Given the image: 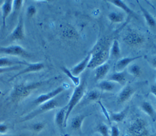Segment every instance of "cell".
Instances as JSON below:
<instances>
[{
	"label": "cell",
	"instance_id": "obj_22",
	"mask_svg": "<svg viewBox=\"0 0 156 136\" xmlns=\"http://www.w3.org/2000/svg\"><path fill=\"white\" fill-rule=\"evenodd\" d=\"M107 80L114 82L118 84L123 85L126 81V73L122 72H115L108 76Z\"/></svg>",
	"mask_w": 156,
	"mask_h": 136
},
{
	"label": "cell",
	"instance_id": "obj_33",
	"mask_svg": "<svg viewBox=\"0 0 156 136\" xmlns=\"http://www.w3.org/2000/svg\"><path fill=\"white\" fill-rule=\"evenodd\" d=\"M24 2V1L22 0H16L13 1V12L15 13H18L23 6V4Z\"/></svg>",
	"mask_w": 156,
	"mask_h": 136
},
{
	"label": "cell",
	"instance_id": "obj_6",
	"mask_svg": "<svg viewBox=\"0 0 156 136\" xmlns=\"http://www.w3.org/2000/svg\"><path fill=\"white\" fill-rule=\"evenodd\" d=\"M109 51L110 49L108 48V46H107L97 53L90 54L91 57L87 68L95 69L98 66L106 63L107 60L110 57Z\"/></svg>",
	"mask_w": 156,
	"mask_h": 136
},
{
	"label": "cell",
	"instance_id": "obj_18",
	"mask_svg": "<svg viewBox=\"0 0 156 136\" xmlns=\"http://www.w3.org/2000/svg\"><path fill=\"white\" fill-rule=\"evenodd\" d=\"M86 115L83 114L78 115L74 116L70 122V127L73 131H77L81 134L82 131V126L83 122V120L86 118Z\"/></svg>",
	"mask_w": 156,
	"mask_h": 136
},
{
	"label": "cell",
	"instance_id": "obj_39",
	"mask_svg": "<svg viewBox=\"0 0 156 136\" xmlns=\"http://www.w3.org/2000/svg\"><path fill=\"white\" fill-rule=\"evenodd\" d=\"M150 93L155 96L156 98V84L151 85L150 88Z\"/></svg>",
	"mask_w": 156,
	"mask_h": 136
},
{
	"label": "cell",
	"instance_id": "obj_14",
	"mask_svg": "<svg viewBox=\"0 0 156 136\" xmlns=\"http://www.w3.org/2000/svg\"><path fill=\"white\" fill-rule=\"evenodd\" d=\"M90 57H91V55L90 54H88L79 63H77L76 65L74 66L70 70V71L71 72V73L76 76H78L80 74H81L85 70V69L86 68H87Z\"/></svg>",
	"mask_w": 156,
	"mask_h": 136
},
{
	"label": "cell",
	"instance_id": "obj_30",
	"mask_svg": "<svg viewBox=\"0 0 156 136\" xmlns=\"http://www.w3.org/2000/svg\"><path fill=\"white\" fill-rule=\"evenodd\" d=\"M101 96V93L96 90H92L88 91L85 97L88 101H96Z\"/></svg>",
	"mask_w": 156,
	"mask_h": 136
},
{
	"label": "cell",
	"instance_id": "obj_29",
	"mask_svg": "<svg viewBox=\"0 0 156 136\" xmlns=\"http://www.w3.org/2000/svg\"><path fill=\"white\" fill-rule=\"evenodd\" d=\"M127 72L134 77H138L141 74V67L137 64H132L127 67Z\"/></svg>",
	"mask_w": 156,
	"mask_h": 136
},
{
	"label": "cell",
	"instance_id": "obj_5",
	"mask_svg": "<svg viewBox=\"0 0 156 136\" xmlns=\"http://www.w3.org/2000/svg\"><path fill=\"white\" fill-rule=\"evenodd\" d=\"M123 41L129 46L132 48L139 47L145 41L144 36L135 30H129L124 35Z\"/></svg>",
	"mask_w": 156,
	"mask_h": 136
},
{
	"label": "cell",
	"instance_id": "obj_2",
	"mask_svg": "<svg viewBox=\"0 0 156 136\" xmlns=\"http://www.w3.org/2000/svg\"><path fill=\"white\" fill-rule=\"evenodd\" d=\"M62 93L57 95L55 98L49 100L48 101H46L38 106V107L35 109L33 110L30 113L24 116L21 119V121L30 120L39 115L54 110L57 107H60L63 105V102L65 101V98L67 96L65 95H61Z\"/></svg>",
	"mask_w": 156,
	"mask_h": 136
},
{
	"label": "cell",
	"instance_id": "obj_20",
	"mask_svg": "<svg viewBox=\"0 0 156 136\" xmlns=\"http://www.w3.org/2000/svg\"><path fill=\"white\" fill-rule=\"evenodd\" d=\"M141 110L146 113L151 119L155 121L156 120V111L153 106L149 101H143L140 106Z\"/></svg>",
	"mask_w": 156,
	"mask_h": 136
},
{
	"label": "cell",
	"instance_id": "obj_11",
	"mask_svg": "<svg viewBox=\"0 0 156 136\" xmlns=\"http://www.w3.org/2000/svg\"><path fill=\"white\" fill-rule=\"evenodd\" d=\"M141 57V56H136V57H124L119 59L115 66V72H122L124 70L127 68L131 63H132L135 60Z\"/></svg>",
	"mask_w": 156,
	"mask_h": 136
},
{
	"label": "cell",
	"instance_id": "obj_40",
	"mask_svg": "<svg viewBox=\"0 0 156 136\" xmlns=\"http://www.w3.org/2000/svg\"><path fill=\"white\" fill-rule=\"evenodd\" d=\"M151 63L152 64V66L156 69V56H154L152 59L151 60Z\"/></svg>",
	"mask_w": 156,
	"mask_h": 136
},
{
	"label": "cell",
	"instance_id": "obj_27",
	"mask_svg": "<svg viewBox=\"0 0 156 136\" xmlns=\"http://www.w3.org/2000/svg\"><path fill=\"white\" fill-rule=\"evenodd\" d=\"M110 52V57L112 58H118L121 55V49L119 41L117 40H114L112 42Z\"/></svg>",
	"mask_w": 156,
	"mask_h": 136
},
{
	"label": "cell",
	"instance_id": "obj_21",
	"mask_svg": "<svg viewBox=\"0 0 156 136\" xmlns=\"http://www.w3.org/2000/svg\"><path fill=\"white\" fill-rule=\"evenodd\" d=\"M118 84L108 81V80H102L100 82L98 83V87L101 90L104 91H113L115 90V88L116 87Z\"/></svg>",
	"mask_w": 156,
	"mask_h": 136
},
{
	"label": "cell",
	"instance_id": "obj_12",
	"mask_svg": "<svg viewBox=\"0 0 156 136\" xmlns=\"http://www.w3.org/2000/svg\"><path fill=\"white\" fill-rule=\"evenodd\" d=\"M44 68V65L43 63H29L28 65H27V66L26 68H24V69H23L21 71H20L18 73H17L16 74L14 75L10 79V81H12L13 79H14L15 78H16V77L26 74V73H31V72H37V71H39L41 70H43Z\"/></svg>",
	"mask_w": 156,
	"mask_h": 136
},
{
	"label": "cell",
	"instance_id": "obj_28",
	"mask_svg": "<svg viewBox=\"0 0 156 136\" xmlns=\"http://www.w3.org/2000/svg\"><path fill=\"white\" fill-rule=\"evenodd\" d=\"M62 70L63 71V72L71 79V81H72V82L73 83V84L75 85V87H77L80 84V79L78 76H76L74 75H73L71 72L70 71V70H68L67 68L65 67V66H62L61 67Z\"/></svg>",
	"mask_w": 156,
	"mask_h": 136
},
{
	"label": "cell",
	"instance_id": "obj_36",
	"mask_svg": "<svg viewBox=\"0 0 156 136\" xmlns=\"http://www.w3.org/2000/svg\"><path fill=\"white\" fill-rule=\"evenodd\" d=\"M110 136H119L120 131L117 125H113L110 127Z\"/></svg>",
	"mask_w": 156,
	"mask_h": 136
},
{
	"label": "cell",
	"instance_id": "obj_19",
	"mask_svg": "<svg viewBox=\"0 0 156 136\" xmlns=\"http://www.w3.org/2000/svg\"><path fill=\"white\" fill-rule=\"evenodd\" d=\"M66 111V106H65L62 107L59 110H58L55 115V118H54L55 123L57 125V126L61 130L63 129V127H64Z\"/></svg>",
	"mask_w": 156,
	"mask_h": 136
},
{
	"label": "cell",
	"instance_id": "obj_16",
	"mask_svg": "<svg viewBox=\"0 0 156 136\" xmlns=\"http://www.w3.org/2000/svg\"><path fill=\"white\" fill-rule=\"evenodd\" d=\"M61 34L64 38L69 40H76L79 38V34L76 30L69 24H66L63 26Z\"/></svg>",
	"mask_w": 156,
	"mask_h": 136
},
{
	"label": "cell",
	"instance_id": "obj_43",
	"mask_svg": "<svg viewBox=\"0 0 156 136\" xmlns=\"http://www.w3.org/2000/svg\"><path fill=\"white\" fill-rule=\"evenodd\" d=\"M65 136H73V135H65Z\"/></svg>",
	"mask_w": 156,
	"mask_h": 136
},
{
	"label": "cell",
	"instance_id": "obj_8",
	"mask_svg": "<svg viewBox=\"0 0 156 136\" xmlns=\"http://www.w3.org/2000/svg\"><path fill=\"white\" fill-rule=\"evenodd\" d=\"M64 90V87L62 86L58 87L57 88H55L54 90H52V91L46 93H43L38 96L36 99L33 101L34 104L39 106L46 101H48L49 100L55 98L57 95H60L62 93Z\"/></svg>",
	"mask_w": 156,
	"mask_h": 136
},
{
	"label": "cell",
	"instance_id": "obj_15",
	"mask_svg": "<svg viewBox=\"0 0 156 136\" xmlns=\"http://www.w3.org/2000/svg\"><path fill=\"white\" fill-rule=\"evenodd\" d=\"M110 69V66L107 62L96 68L95 74H94L95 81H102L103 79L108 74Z\"/></svg>",
	"mask_w": 156,
	"mask_h": 136
},
{
	"label": "cell",
	"instance_id": "obj_31",
	"mask_svg": "<svg viewBox=\"0 0 156 136\" xmlns=\"http://www.w3.org/2000/svg\"><path fill=\"white\" fill-rule=\"evenodd\" d=\"M96 130L98 132H99L101 135V136H109L110 135V129H109L108 126L104 123H100L98 126Z\"/></svg>",
	"mask_w": 156,
	"mask_h": 136
},
{
	"label": "cell",
	"instance_id": "obj_25",
	"mask_svg": "<svg viewBox=\"0 0 156 136\" xmlns=\"http://www.w3.org/2000/svg\"><path fill=\"white\" fill-rule=\"evenodd\" d=\"M138 6L140 7V8L143 14V16H144V18H145L147 24L151 27H155L156 26V21H155V20L152 16V15L144 7H143L140 3H138Z\"/></svg>",
	"mask_w": 156,
	"mask_h": 136
},
{
	"label": "cell",
	"instance_id": "obj_37",
	"mask_svg": "<svg viewBox=\"0 0 156 136\" xmlns=\"http://www.w3.org/2000/svg\"><path fill=\"white\" fill-rule=\"evenodd\" d=\"M8 131V126L4 123H0V135L5 134Z\"/></svg>",
	"mask_w": 156,
	"mask_h": 136
},
{
	"label": "cell",
	"instance_id": "obj_13",
	"mask_svg": "<svg viewBox=\"0 0 156 136\" xmlns=\"http://www.w3.org/2000/svg\"><path fill=\"white\" fill-rule=\"evenodd\" d=\"M13 9V1L5 0L1 5L2 10V26L4 29L6 25V19L11 13Z\"/></svg>",
	"mask_w": 156,
	"mask_h": 136
},
{
	"label": "cell",
	"instance_id": "obj_4",
	"mask_svg": "<svg viewBox=\"0 0 156 136\" xmlns=\"http://www.w3.org/2000/svg\"><path fill=\"white\" fill-rule=\"evenodd\" d=\"M85 91H86V83L85 81H82L79 86L75 87L67 104L66 105V115H65L64 127L66 126L68 118L72 110L77 106V104L80 101L82 98L83 97L85 93Z\"/></svg>",
	"mask_w": 156,
	"mask_h": 136
},
{
	"label": "cell",
	"instance_id": "obj_34",
	"mask_svg": "<svg viewBox=\"0 0 156 136\" xmlns=\"http://www.w3.org/2000/svg\"><path fill=\"white\" fill-rule=\"evenodd\" d=\"M21 67V65H16V66H9V67H0V74L5 73L9 71L20 70Z\"/></svg>",
	"mask_w": 156,
	"mask_h": 136
},
{
	"label": "cell",
	"instance_id": "obj_42",
	"mask_svg": "<svg viewBox=\"0 0 156 136\" xmlns=\"http://www.w3.org/2000/svg\"><path fill=\"white\" fill-rule=\"evenodd\" d=\"M3 1H0V7H1V5H2V3H3Z\"/></svg>",
	"mask_w": 156,
	"mask_h": 136
},
{
	"label": "cell",
	"instance_id": "obj_3",
	"mask_svg": "<svg viewBox=\"0 0 156 136\" xmlns=\"http://www.w3.org/2000/svg\"><path fill=\"white\" fill-rule=\"evenodd\" d=\"M127 132L129 136H152L147 122L141 116H135L130 121Z\"/></svg>",
	"mask_w": 156,
	"mask_h": 136
},
{
	"label": "cell",
	"instance_id": "obj_7",
	"mask_svg": "<svg viewBox=\"0 0 156 136\" xmlns=\"http://www.w3.org/2000/svg\"><path fill=\"white\" fill-rule=\"evenodd\" d=\"M0 53L10 55H15L20 57H30L29 52L22 46L20 45H10L7 46H0Z\"/></svg>",
	"mask_w": 156,
	"mask_h": 136
},
{
	"label": "cell",
	"instance_id": "obj_38",
	"mask_svg": "<svg viewBox=\"0 0 156 136\" xmlns=\"http://www.w3.org/2000/svg\"><path fill=\"white\" fill-rule=\"evenodd\" d=\"M98 102L99 104L100 105V106H101V109H102V110L103 111V113H104V114L105 115V116H106L107 119L108 121H110V116H109V113H108V112H107V110H106V109L104 107L103 104L101 102V101H98Z\"/></svg>",
	"mask_w": 156,
	"mask_h": 136
},
{
	"label": "cell",
	"instance_id": "obj_32",
	"mask_svg": "<svg viewBox=\"0 0 156 136\" xmlns=\"http://www.w3.org/2000/svg\"><path fill=\"white\" fill-rule=\"evenodd\" d=\"M45 127V123L44 122H37L31 126V129L35 132H40Z\"/></svg>",
	"mask_w": 156,
	"mask_h": 136
},
{
	"label": "cell",
	"instance_id": "obj_26",
	"mask_svg": "<svg viewBox=\"0 0 156 136\" xmlns=\"http://www.w3.org/2000/svg\"><path fill=\"white\" fill-rule=\"evenodd\" d=\"M108 20L113 23H119L124 20L125 15L123 12H112L108 15Z\"/></svg>",
	"mask_w": 156,
	"mask_h": 136
},
{
	"label": "cell",
	"instance_id": "obj_41",
	"mask_svg": "<svg viewBox=\"0 0 156 136\" xmlns=\"http://www.w3.org/2000/svg\"><path fill=\"white\" fill-rule=\"evenodd\" d=\"M0 136H18V135H9V134H2L0 135Z\"/></svg>",
	"mask_w": 156,
	"mask_h": 136
},
{
	"label": "cell",
	"instance_id": "obj_24",
	"mask_svg": "<svg viewBox=\"0 0 156 136\" xmlns=\"http://www.w3.org/2000/svg\"><path fill=\"white\" fill-rule=\"evenodd\" d=\"M108 2L112 3L114 5L116 6L117 7L122 9L127 14H129L132 16H135V13L124 1L121 0H112V1H109Z\"/></svg>",
	"mask_w": 156,
	"mask_h": 136
},
{
	"label": "cell",
	"instance_id": "obj_1",
	"mask_svg": "<svg viewBox=\"0 0 156 136\" xmlns=\"http://www.w3.org/2000/svg\"><path fill=\"white\" fill-rule=\"evenodd\" d=\"M49 81L50 80L40 81L16 85L13 87L10 92V99L14 103H18L27 98L33 92V91Z\"/></svg>",
	"mask_w": 156,
	"mask_h": 136
},
{
	"label": "cell",
	"instance_id": "obj_17",
	"mask_svg": "<svg viewBox=\"0 0 156 136\" xmlns=\"http://www.w3.org/2000/svg\"><path fill=\"white\" fill-rule=\"evenodd\" d=\"M29 63L24 61L15 60L7 57H0V67H9L16 65H28Z\"/></svg>",
	"mask_w": 156,
	"mask_h": 136
},
{
	"label": "cell",
	"instance_id": "obj_23",
	"mask_svg": "<svg viewBox=\"0 0 156 136\" xmlns=\"http://www.w3.org/2000/svg\"><path fill=\"white\" fill-rule=\"evenodd\" d=\"M129 110V106L126 107L122 110L119 112H111L109 114L110 121H112L116 123L121 122L125 118L127 113Z\"/></svg>",
	"mask_w": 156,
	"mask_h": 136
},
{
	"label": "cell",
	"instance_id": "obj_35",
	"mask_svg": "<svg viewBox=\"0 0 156 136\" xmlns=\"http://www.w3.org/2000/svg\"><path fill=\"white\" fill-rule=\"evenodd\" d=\"M36 13H37V9L34 5H30L27 7L26 10V15L28 18L33 17L36 14Z\"/></svg>",
	"mask_w": 156,
	"mask_h": 136
},
{
	"label": "cell",
	"instance_id": "obj_9",
	"mask_svg": "<svg viewBox=\"0 0 156 136\" xmlns=\"http://www.w3.org/2000/svg\"><path fill=\"white\" fill-rule=\"evenodd\" d=\"M24 26L23 15L19 16L18 23L10 35L12 40H22L24 38Z\"/></svg>",
	"mask_w": 156,
	"mask_h": 136
},
{
	"label": "cell",
	"instance_id": "obj_10",
	"mask_svg": "<svg viewBox=\"0 0 156 136\" xmlns=\"http://www.w3.org/2000/svg\"><path fill=\"white\" fill-rule=\"evenodd\" d=\"M135 90L130 85H125L119 92L117 96V102L119 104H124L129 100L135 93Z\"/></svg>",
	"mask_w": 156,
	"mask_h": 136
}]
</instances>
